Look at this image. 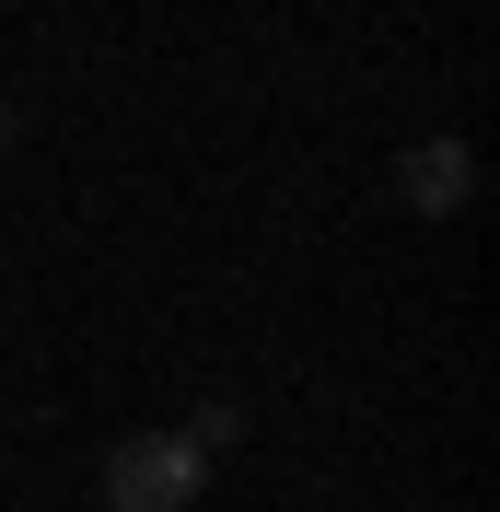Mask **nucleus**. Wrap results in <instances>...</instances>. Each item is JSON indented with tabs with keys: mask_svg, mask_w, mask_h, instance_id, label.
<instances>
[{
	"mask_svg": "<svg viewBox=\"0 0 500 512\" xmlns=\"http://www.w3.org/2000/svg\"><path fill=\"white\" fill-rule=\"evenodd\" d=\"M210 489V454H187L175 431H117L105 443V512H187Z\"/></svg>",
	"mask_w": 500,
	"mask_h": 512,
	"instance_id": "1",
	"label": "nucleus"
},
{
	"mask_svg": "<svg viewBox=\"0 0 500 512\" xmlns=\"http://www.w3.org/2000/svg\"><path fill=\"white\" fill-rule=\"evenodd\" d=\"M396 198L419 210V222H454V210L477 198V152L466 140H419V152L396 163Z\"/></svg>",
	"mask_w": 500,
	"mask_h": 512,
	"instance_id": "2",
	"label": "nucleus"
},
{
	"mask_svg": "<svg viewBox=\"0 0 500 512\" xmlns=\"http://www.w3.org/2000/svg\"><path fill=\"white\" fill-rule=\"evenodd\" d=\"M175 443H187V454H233V443H245V408H233V396H198V419L175 431Z\"/></svg>",
	"mask_w": 500,
	"mask_h": 512,
	"instance_id": "3",
	"label": "nucleus"
},
{
	"mask_svg": "<svg viewBox=\"0 0 500 512\" xmlns=\"http://www.w3.org/2000/svg\"><path fill=\"white\" fill-rule=\"evenodd\" d=\"M12 140H24V105H12V94H0V152H12Z\"/></svg>",
	"mask_w": 500,
	"mask_h": 512,
	"instance_id": "4",
	"label": "nucleus"
}]
</instances>
